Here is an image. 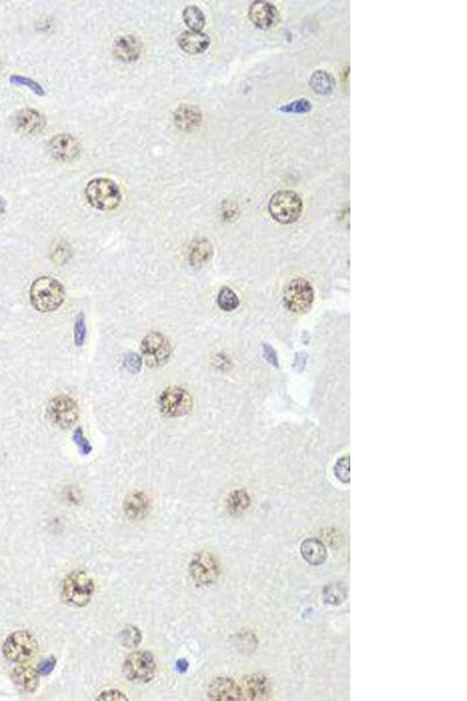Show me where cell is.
I'll use <instances>...</instances> for the list:
<instances>
[{
    "label": "cell",
    "instance_id": "6da1fadb",
    "mask_svg": "<svg viewBox=\"0 0 467 701\" xmlns=\"http://www.w3.org/2000/svg\"><path fill=\"white\" fill-rule=\"evenodd\" d=\"M66 299V291L57 279L41 276L35 279L30 289V299L34 309L42 313L60 309Z\"/></svg>",
    "mask_w": 467,
    "mask_h": 701
},
{
    "label": "cell",
    "instance_id": "7a4b0ae2",
    "mask_svg": "<svg viewBox=\"0 0 467 701\" xmlns=\"http://www.w3.org/2000/svg\"><path fill=\"white\" fill-rule=\"evenodd\" d=\"M95 593L93 580L86 572L75 571L68 574L62 584L61 598L70 607L84 608L91 603Z\"/></svg>",
    "mask_w": 467,
    "mask_h": 701
},
{
    "label": "cell",
    "instance_id": "3957f363",
    "mask_svg": "<svg viewBox=\"0 0 467 701\" xmlns=\"http://www.w3.org/2000/svg\"><path fill=\"white\" fill-rule=\"evenodd\" d=\"M88 202L98 211H114L122 202V192L114 180L95 178L88 183L84 191Z\"/></svg>",
    "mask_w": 467,
    "mask_h": 701
},
{
    "label": "cell",
    "instance_id": "277c9868",
    "mask_svg": "<svg viewBox=\"0 0 467 701\" xmlns=\"http://www.w3.org/2000/svg\"><path fill=\"white\" fill-rule=\"evenodd\" d=\"M303 200L290 190L277 191L269 200V213L275 221L289 225L297 221L303 213Z\"/></svg>",
    "mask_w": 467,
    "mask_h": 701
},
{
    "label": "cell",
    "instance_id": "5b68a950",
    "mask_svg": "<svg viewBox=\"0 0 467 701\" xmlns=\"http://www.w3.org/2000/svg\"><path fill=\"white\" fill-rule=\"evenodd\" d=\"M1 650L7 661L23 664L37 654L39 645L30 631L17 630L5 639Z\"/></svg>",
    "mask_w": 467,
    "mask_h": 701
},
{
    "label": "cell",
    "instance_id": "8992f818",
    "mask_svg": "<svg viewBox=\"0 0 467 701\" xmlns=\"http://www.w3.org/2000/svg\"><path fill=\"white\" fill-rule=\"evenodd\" d=\"M156 671L157 663L149 651H134L124 661V676L132 683L147 684L154 680Z\"/></svg>",
    "mask_w": 467,
    "mask_h": 701
},
{
    "label": "cell",
    "instance_id": "52a82bcc",
    "mask_svg": "<svg viewBox=\"0 0 467 701\" xmlns=\"http://www.w3.org/2000/svg\"><path fill=\"white\" fill-rule=\"evenodd\" d=\"M47 416L50 422L61 429H70L80 419V408L69 395L60 394L50 400L47 406Z\"/></svg>",
    "mask_w": 467,
    "mask_h": 701
},
{
    "label": "cell",
    "instance_id": "ba28073f",
    "mask_svg": "<svg viewBox=\"0 0 467 701\" xmlns=\"http://www.w3.org/2000/svg\"><path fill=\"white\" fill-rule=\"evenodd\" d=\"M142 359L151 369L161 367L168 361L172 354V346L161 332H150L144 337L142 345Z\"/></svg>",
    "mask_w": 467,
    "mask_h": 701
},
{
    "label": "cell",
    "instance_id": "9c48e42d",
    "mask_svg": "<svg viewBox=\"0 0 467 701\" xmlns=\"http://www.w3.org/2000/svg\"><path fill=\"white\" fill-rule=\"evenodd\" d=\"M158 406L161 414L167 417H181L190 413L193 398L181 387H167L158 399Z\"/></svg>",
    "mask_w": 467,
    "mask_h": 701
},
{
    "label": "cell",
    "instance_id": "30bf717a",
    "mask_svg": "<svg viewBox=\"0 0 467 701\" xmlns=\"http://www.w3.org/2000/svg\"><path fill=\"white\" fill-rule=\"evenodd\" d=\"M314 290L306 279H294L284 290V303L294 313H305L313 304Z\"/></svg>",
    "mask_w": 467,
    "mask_h": 701
},
{
    "label": "cell",
    "instance_id": "8fae6325",
    "mask_svg": "<svg viewBox=\"0 0 467 701\" xmlns=\"http://www.w3.org/2000/svg\"><path fill=\"white\" fill-rule=\"evenodd\" d=\"M188 571H190V579L197 586H210V584H215L219 579V575H220L219 562L213 554L208 553V552H200V553L195 554L193 559L190 560Z\"/></svg>",
    "mask_w": 467,
    "mask_h": 701
},
{
    "label": "cell",
    "instance_id": "7c38bea8",
    "mask_svg": "<svg viewBox=\"0 0 467 701\" xmlns=\"http://www.w3.org/2000/svg\"><path fill=\"white\" fill-rule=\"evenodd\" d=\"M52 157L60 161H73L80 155V143L76 138L69 134H60L54 136L48 143Z\"/></svg>",
    "mask_w": 467,
    "mask_h": 701
},
{
    "label": "cell",
    "instance_id": "4fadbf2b",
    "mask_svg": "<svg viewBox=\"0 0 467 701\" xmlns=\"http://www.w3.org/2000/svg\"><path fill=\"white\" fill-rule=\"evenodd\" d=\"M248 16L255 26L260 30H267L274 27L277 23L278 11L272 3L265 0H257L249 6Z\"/></svg>",
    "mask_w": 467,
    "mask_h": 701
},
{
    "label": "cell",
    "instance_id": "5bb4252c",
    "mask_svg": "<svg viewBox=\"0 0 467 701\" xmlns=\"http://www.w3.org/2000/svg\"><path fill=\"white\" fill-rule=\"evenodd\" d=\"M208 697L212 700L228 701L242 699L240 685L231 678H215L208 686Z\"/></svg>",
    "mask_w": 467,
    "mask_h": 701
},
{
    "label": "cell",
    "instance_id": "9a60e30c",
    "mask_svg": "<svg viewBox=\"0 0 467 701\" xmlns=\"http://www.w3.org/2000/svg\"><path fill=\"white\" fill-rule=\"evenodd\" d=\"M202 118L204 115L199 107L192 104H181L173 115L174 125L185 132L197 130L202 123Z\"/></svg>",
    "mask_w": 467,
    "mask_h": 701
},
{
    "label": "cell",
    "instance_id": "2e32d148",
    "mask_svg": "<svg viewBox=\"0 0 467 701\" xmlns=\"http://www.w3.org/2000/svg\"><path fill=\"white\" fill-rule=\"evenodd\" d=\"M16 125L23 134H37L44 130L46 125L45 116L32 108H25L16 115Z\"/></svg>",
    "mask_w": 467,
    "mask_h": 701
},
{
    "label": "cell",
    "instance_id": "e0dca14e",
    "mask_svg": "<svg viewBox=\"0 0 467 701\" xmlns=\"http://www.w3.org/2000/svg\"><path fill=\"white\" fill-rule=\"evenodd\" d=\"M113 53L122 62H134L139 59L142 44L134 35H122L115 40Z\"/></svg>",
    "mask_w": 467,
    "mask_h": 701
},
{
    "label": "cell",
    "instance_id": "ac0fdd59",
    "mask_svg": "<svg viewBox=\"0 0 467 701\" xmlns=\"http://www.w3.org/2000/svg\"><path fill=\"white\" fill-rule=\"evenodd\" d=\"M123 511L130 520L143 519L150 511V499L142 491L130 492L124 499Z\"/></svg>",
    "mask_w": 467,
    "mask_h": 701
},
{
    "label": "cell",
    "instance_id": "d6986e66",
    "mask_svg": "<svg viewBox=\"0 0 467 701\" xmlns=\"http://www.w3.org/2000/svg\"><path fill=\"white\" fill-rule=\"evenodd\" d=\"M40 677L37 668H32L26 663L18 665L12 671V679H13L14 684L27 693H33V692L37 691L39 684H40Z\"/></svg>",
    "mask_w": 467,
    "mask_h": 701
},
{
    "label": "cell",
    "instance_id": "ffe728a7",
    "mask_svg": "<svg viewBox=\"0 0 467 701\" xmlns=\"http://www.w3.org/2000/svg\"><path fill=\"white\" fill-rule=\"evenodd\" d=\"M179 47L187 54H201L207 51L210 45V37L202 32L186 30L178 37Z\"/></svg>",
    "mask_w": 467,
    "mask_h": 701
},
{
    "label": "cell",
    "instance_id": "44dd1931",
    "mask_svg": "<svg viewBox=\"0 0 467 701\" xmlns=\"http://www.w3.org/2000/svg\"><path fill=\"white\" fill-rule=\"evenodd\" d=\"M213 245L207 238H200L194 240L188 253L190 267L195 269L204 268V265H207L210 260L213 259Z\"/></svg>",
    "mask_w": 467,
    "mask_h": 701
},
{
    "label": "cell",
    "instance_id": "7402d4cb",
    "mask_svg": "<svg viewBox=\"0 0 467 701\" xmlns=\"http://www.w3.org/2000/svg\"><path fill=\"white\" fill-rule=\"evenodd\" d=\"M270 688L267 678L263 676L253 675L244 678L241 691L242 695H247L249 699L260 700L267 698L270 693Z\"/></svg>",
    "mask_w": 467,
    "mask_h": 701
},
{
    "label": "cell",
    "instance_id": "603a6c76",
    "mask_svg": "<svg viewBox=\"0 0 467 701\" xmlns=\"http://www.w3.org/2000/svg\"><path fill=\"white\" fill-rule=\"evenodd\" d=\"M301 552L305 561L313 566H319L326 560V548L318 539H306L301 544Z\"/></svg>",
    "mask_w": 467,
    "mask_h": 701
},
{
    "label": "cell",
    "instance_id": "cb8c5ba5",
    "mask_svg": "<svg viewBox=\"0 0 467 701\" xmlns=\"http://www.w3.org/2000/svg\"><path fill=\"white\" fill-rule=\"evenodd\" d=\"M310 84L311 88L317 94L327 96V95L333 93L334 88H335V80L330 73L325 71H314L313 75L311 76Z\"/></svg>",
    "mask_w": 467,
    "mask_h": 701
},
{
    "label": "cell",
    "instance_id": "d4e9b609",
    "mask_svg": "<svg viewBox=\"0 0 467 701\" xmlns=\"http://www.w3.org/2000/svg\"><path fill=\"white\" fill-rule=\"evenodd\" d=\"M183 18L187 27L194 32H201L206 25L204 12L195 5L187 6L183 12Z\"/></svg>",
    "mask_w": 467,
    "mask_h": 701
},
{
    "label": "cell",
    "instance_id": "484cf974",
    "mask_svg": "<svg viewBox=\"0 0 467 701\" xmlns=\"http://www.w3.org/2000/svg\"><path fill=\"white\" fill-rule=\"evenodd\" d=\"M217 304L220 306L221 310L231 312L238 308L240 299L237 297L236 292L228 286H224L217 296Z\"/></svg>",
    "mask_w": 467,
    "mask_h": 701
},
{
    "label": "cell",
    "instance_id": "4316f807",
    "mask_svg": "<svg viewBox=\"0 0 467 701\" xmlns=\"http://www.w3.org/2000/svg\"><path fill=\"white\" fill-rule=\"evenodd\" d=\"M347 596V588L342 584H330L325 587L324 598L327 603L340 604Z\"/></svg>",
    "mask_w": 467,
    "mask_h": 701
},
{
    "label": "cell",
    "instance_id": "83f0119b",
    "mask_svg": "<svg viewBox=\"0 0 467 701\" xmlns=\"http://www.w3.org/2000/svg\"><path fill=\"white\" fill-rule=\"evenodd\" d=\"M249 500L250 499H249V496L246 491L235 490L228 498V510L231 511V514L242 512L247 509L248 505L250 503Z\"/></svg>",
    "mask_w": 467,
    "mask_h": 701
},
{
    "label": "cell",
    "instance_id": "f1b7e54d",
    "mask_svg": "<svg viewBox=\"0 0 467 701\" xmlns=\"http://www.w3.org/2000/svg\"><path fill=\"white\" fill-rule=\"evenodd\" d=\"M120 641L125 648L136 649L142 642V632L138 627L130 625L120 631Z\"/></svg>",
    "mask_w": 467,
    "mask_h": 701
},
{
    "label": "cell",
    "instance_id": "f546056e",
    "mask_svg": "<svg viewBox=\"0 0 467 701\" xmlns=\"http://www.w3.org/2000/svg\"><path fill=\"white\" fill-rule=\"evenodd\" d=\"M10 81L11 83L28 88L30 91H33L34 94H37L38 96H44L45 95L44 88L41 87L40 83H38V82L32 80V79L25 78V76H21V75H13V76H11Z\"/></svg>",
    "mask_w": 467,
    "mask_h": 701
},
{
    "label": "cell",
    "instance_id": "4dcf8cb0",
    "mask_svg": "<svg viewBox=\"0 0 467 701\" xmlns=\"http://www.w3.org/2000/svg\"><path fill=\"white\" fill-rule=\"evenodd\" d=\"M87 338V325H86V317L83 312H80L76 317L75 322V329H74V339L76 346H82Z\"/></svg>",
    "mask_w": 467,
    "mask_h": 701
},
{
    "label": "cell",
    "instance_id": "1f68e13d",
    "mask_svg": "<svg viewBox=\"0 0 467 701\" xmlns=\"http://www.w3.org/2000/svg\"><path fill=\"white\" fill-rule=\"evenodd\" d=\"M311 109H312V104L305 98L297 100V101L279 108L280 111L287 112V114H306Z\"/></svg>",
    "mask_w": 467,
    "mask_h": 701
},
{
    "label": "cell",
    "instance_id": "d6a6232c",
    "mask_svg": "<svg viewBox=\"0 0 467 701\" xmlns=\"http://www.w3.org/2000/svg\"><path fill=\"white\" fill-rule=\"evenodd\" d=\"M73 441L76 444L77 448H79L82 455H89L91 453L93 446H91V442L88 441L87 437L84 436L83 429L80 428V427H77L76 429L74 430Z\"/></svg>",
    "mask_w": 467,
    "mask_h": 701
},
{
    "label": "cell",
    "instance_id": "836d02e7",
    "mask_svg": "<svg viewBox=\"0 0 467 701\" xmlns=\"http://www.w3.org/2000/svg\"><path fill=\"white\" fill-rule=\"evenodd\" d=\"M334 471H335V476L338 477V480H340L342 483H348L350 482V457H342L338 460L335 467H334Z\"/></svg>",
    "mask_w": 467,
    "mask_h": 701
},
{
    "label": "cell",
    "instance_id": "e575fe53",
    "mask_svg": "<svg viewBox=\"0 0 467 701\" xmlns=\"http://www.w3.org/2000/svg\"><path fill=\"white\" fill-rule=\"evenodd\" d=\"M123 365L131 373H138L143 365V359L137 353H129L124 358Z\"/></svg>",
    "mask_w": 467,
    "mask_h": 701
},
{
    "label": "cell",
    "instance_id": "d590c367",
    "mask_svg": "<svg viewBox=\"0 0 467 701\" xmlns=\"http://www.w3.org/2000/svg\"><path fill=\"white\" fill-rule=\"evenodd\" d=\"M57 666V659L54 657H48L40 661L38 665V672L40 676H50Z\"/></svg>",
    "mask_w": 467,
    "mask_h": 701
},
{
    "label": "cell",
    "instance_id": "8d00e7d4",
    "mask_svg": "<svg viewBox=\"0 0 467 701\" xmlns=\"http://www.w3.org/2000/svg\"><path fill=\"white\" fill-rule=\"evenodd\" d=\"M97 700L102 701H127V695H124L123 692L118 691V690H107V691H103L98 695Z\"/></svg>",
    "mask_w": 467,
    "mask_h": 701
},
{
    "label": "cell",
    "instance_id": "74e56055",
    "mask_svg": "<svg viewBox=\"0 0 467 701\" xmlns=\"http://www.w3.org/2000/svg\"><path fill=\"white\" fill-rule=\"evenodd\" d=\"M263 351L264 357H265V359L267 360V363L271 364V365L275 366V367H278V366H279V363H278V356L276 351H275L274 347H271L270 345L265 344V345L263 346Z\"/></svg>",
    "mask_w": 467,
    "mask_h": 701
},
{
    "label": "cell",
    "instance_id": "f35d334b",
    "mask_svg": "<svg viewBox=\"0 0 467 701\" xmlns=\"http://www.w3.org/2000/svg\"><path fill=\"white\" fill-rule=\"evenodd\" d=\"M307 363V354L306 353H298L296 356V360H294V369L297 371H303L305 369Z\"/></svg>",
    "mask_w": 467,
    "mask_h": 701
},
{
    "label": "cell",
    "instance_id": "ab89813d",
    "mask_svg": "<svg viewBox=\"0 0 467 701\" xmlns=\"http://www.w3.org/2000/svg\"><path fill=\"white\" fill-rule=\"evenodd\" d=\"M188 666H190V664H188V661H187L186 659H179V661L175 663V668H177V671L181 672V673L186 672Z\"/></svg>",
    "mask_w": 467,
    "mask_h": 701
}]
</instances>
